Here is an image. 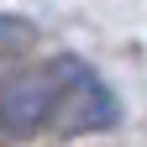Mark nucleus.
<instances>
[{"label":"nucleus","mask_w":147,"mask_h":147,"mask_svg":"<svg viewBox=\"0 0 147 147\" xmlns=\"http://www.w3.org/2000/svg\"><path fill=\"white\" fill-rule=\"evenodd\" d=\"M58 63H63V89H58V110H53V131H63V137L105 131L116 121V95L105 89V79L68 53H58Z\"/></svg>","instance_id":"2"},{"label":"nucleus","mask_w":147,"mask_h":147,"mask_svg":"<svg viewBox=\"0 0 147 147\" xmlns=\"http://www.w3.org/2000/svg\"><path fill=\"white\" fill-rule=\"evenodd\" d=\"M32 21H16V16H0V53H16V47H26L32 42Z\"/></svg>","instance_id":"3"},{"label":"nucleus","mask_w":147,"mask_h":147,"mask_svg":"<svg viewBox=\"0 0 147 147\" xmlns=\"http://www.w3.org/2000/svg\"><path fill=\"white\" fill-rule=\"evenodd\" d=\"M63 89V63L47 58L42 68H21L11 79H0V131L5 137H37L53 126Z\"/></svg>","instance_id":"1"}]
</instances>
